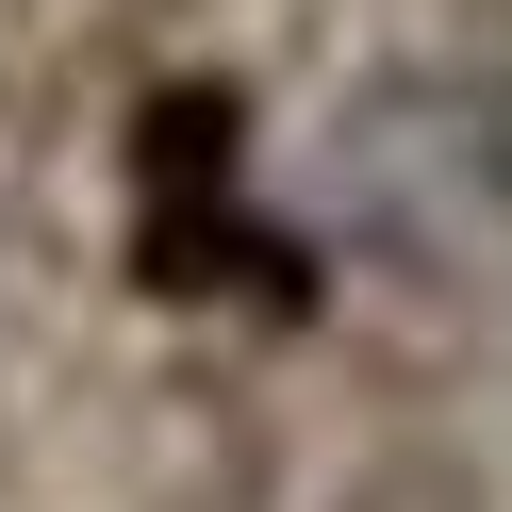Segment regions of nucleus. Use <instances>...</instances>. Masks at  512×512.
<instances>
[]
</instances>
